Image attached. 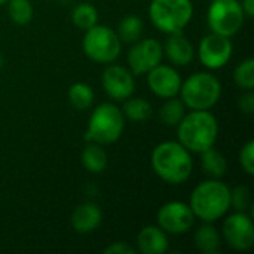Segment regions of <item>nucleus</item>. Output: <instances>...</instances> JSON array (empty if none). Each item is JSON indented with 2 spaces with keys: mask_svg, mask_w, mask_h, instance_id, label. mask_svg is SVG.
<instances>
[{
  "mask_svg": "<svg viewBox=\"0 0 254 254\" xmlns=\"http://www.w3.org/2000/svg\"><path fill=\"white\" fill-rule=\"evenodd\" d=\"M150 162L155 174L170 185L188 182L193 171L190 152L179 141L159 143L152 152Z\"/></svg>",
  "mask_w": 254,
  "mask_h": 254,
  "instance_id": "1",
  "label": "nucleus"
},
{
  "mask_svg": "<svg viewBox=\"0 0 254 254\" xmlns=\"http://www.w3.org/2000/svg\"><path fill=\"white\" fill-rule=\"evenodd\" d=\"M219 137V122L208 110H192L177 125V138L189 152L201 153L214 147Z\"/></svg>",
  "mask_w": 254,
  "mask_h": 254,
  "instance_id": "2",
  "label": "nucleus"
},
{
  "mask_svg": "<svg viewBox=\"0 0 254 254\" xmlns=\"http://www.w3.org/2000/svg\"><path fill=\"white\" fill-rule=\"evenodd\" d=\"M189 207L196 219L214 223L231 208V189L220 179L201 182L192 190Z\"/></svg>",
  "mask_w": 254,
  "mask_h": 254,
  "instance_id": "3",
  "label": "nucleus"
},
{
  "mask_svg": "<svg viewBox=\"0 0 254 254\" xmlns=\"http://www.w3.org/2000/svg\"><path fill=\"white\" fill-rule=\"evenodd\" d=\"M125 129V116L122 110L112 103H101L89 116L85 140L101 146L118 141Z\"/></svg>",
  "mask_w": 254,
  "mask_h": 254,
  "instance_id": "4",
  "label": "nucleus"
},
{
  "mask_svg": "<svg viewBox=\"0 0 254 254\" xmlns=\"http://www.w3.org/2000/svg\"><path fill=\"white\" fill-rule=\"evenodd\" d=\"M179 94L190 110H210L222 97V83L213 73L199 71L182 82Z\"/></svg>",
  "mask_w": 254,
  "mask_h": 254,
  "instance_id": "5",
  "label": "nucleus"
},
{
  "mask_svg": "<svg viewBox=\"0 0 254 254\" xmlns=\"http://www.w3.org/2000/svg\"><path fill=\"white\" fill-rule=\"evenodd\" d=\"M192 16V0H152L149 4V18L152 24L165 34L183 31Z\"/></svg>",
  "mask_w": 254,
  "mask_h": 254,
  "instance_id": "6",
  "label": "nucleus"
},
{
  "mask_svg": "<svg viewBox=\"0 0 254 254\" xmlns=\"http://www.w3.org/2000/svg\"><path fill=\"white\" fill-rule=\"evenodd\" d=\"M82 49L85 55L94 63L109 64L118 60L121 55L122 42L115 30L103 24H95L85 31Z\"/></svg>",
  "mask_w": 254,
  "mask_h": 254,
  "instance_id": "7",
  "label": "nucleus"
},
{
  "mask_svg": "<svg viewBox=\"0 0 254 254\" xmlns=\"http://www.w3.org/2000/svg\"><path fill=\"white\" fill-rule=\"evenodd\" d=\"M246 21L244 10L238 0H213L207 10V24L213 33L232 37Z\"/></svg>",
  "mask_w": 254,
  "mask_h": 254,
  "instance_id": "8",
  "label": "nucleus"
},
{
  "mask_svg": "<svg viewBox=\"0 0 254 254\" xmlns=\"http://www.w3.org/2000/svg\"><path fill=\"white\" fill-rule=\"evenodd\" d=\"M222 237L225 243L237 250V252H247L254 246V223L247 211H235L234 214L228 216L223 228Z\"/></svg>",
  "mask_w": 254,
  "mask_h": 254,
  "instance_id": "9",
  "label": "nucleus"
},
{
  "mask_svg": "<svg viewBox=\"0 0 254 254\" xmlns=\"http://www.w3.org/2000/svg\"><path fill=\"white\" fill-rule=\"evenodd\" d=\"M158 226L171 235L189 232L195 225V214L189 204L182 201H170L164 204L156 214Z\"/></svg>",
  "mask_w": 254,
  "mask_h": 254,
  "instance_id": "10",
  "label": "nucleus"
},
{
  "mask_svg": "<svg viewBox=\"0 0 254 254\" xmlns=\"http://www.w3.org/2000/svg\"><path fill=\"white\" fill-rule=\"evenodd\" d=\"M234 52V45L231 37L210 33L204 36L198 46V58L201 64L210 70H219L225 67Z\"/></svg>",
  "mask_w": 254,
  "mask_h": 254,
  "instance_id": "11",
  "label": "nucleus"
},
{
  "mask_svg": "<svg viewBox=\"0 0 254 254\" xmlns=\"http://www.w3.org/2000/svg\"><path fill=\"white\" fill-rule=\"evenodd\" d=\"M164 57V49L159 40L149 37L140 39L132 43L128 52V64L129 70L134 76L144 74L150 71L153 67L161 64Z\"/></svg>",
  "mask_w": 254,
  "mask_h": 254,
  "instance_id": "12",
  "label": "nucleus"
},
{
  "mask_svg": "<svg viewBox=\"0 0 254 254\" xmlns=\"http://www.w3.org/2000/svg\"><path fill=\"white\" fill-rule=\"evenodd\" d=\"M101 83L106 94L115 101H124L135 91V79L131 70L116 64L106 67L101 76Z\"/></svg>",
  "mask_w": 254,
  "mask_h": 254,
  "instance_id": "13",
  "label": "nucleus"
},
{
  "mask_svg": "<svg viewBox=\"0 0 254 254\" xmlns=\"http://www.w3.org/2000/svg\"><path fill=\"white\" fill-rule=\"evenodd\" d=\"M147 85L150 91L159 98H173L180 92L182 77L179 71L165 64H158L147 71Z\"/></svg>",
  "mask_w": 254,
  "mask_h": 254,
  "instance_id": "14",
  "label": "nucleus"
},
{
  "mask_svg": "<svg viewBox=\"0 0 254 254\" xmlns=\"http://www.w3.org/2000/svg\"><path fill=\"white\" fill-rule=\"evenodd\" d=\"M164 55L174 64V65H189L195 58V48L192 42L183 34V31L168 34L165 45L162 46Z\"/></svg>",
  "mask_w": 254,
  "mask_h": 254,
  "instance_id": "15",
  "label": "nucleus"
},
{
  "mask_svg": "<svg viewBox=\"0 0 254 254\" xmlns=\"http://www.w3.org/2000/svg\"><path fill=\"white\" fill-rule=\"evenodd\" d=\"M101 222H103V213L100 207L92 202H85L76 207L70 219L71 228L82 235L91 234L95 229H98Z\"/></svg>",
  "mask_w": 254,
  "mask_h": 254,
  "instance_id": "16",
  "label": "nucleus"
},
{
  "mask_svg": "<svg viewBox=\"0 0 254 254\" xmlns=\"http://www.w3.org/2000/svg\"><path fill=\"white\" fill-rule=\"evenodd\" d=\"M137 246L143 254H164L170 247L168 235L159 226H144L138 232Z\"/></svg>",
  "mask_w": 254,
  "mask_h": 254,
  "instance_id": "17",
  "label": "nucleus"
},
{
  "mask_svg": "<svg viewBox=\"0 0 254 254\" xmlns=\"http://www.w3.org/2000/svg\"><path fill=\"white\" fill-rule=\"evenodd\" d=\"M193 241H195V247L201 253L216 254L219 253L222 246V235L216 229V226H213V223L204 222V225L199 226L198 231L195 232Z\"/></svg>",
  "mask_w": 254,
  "mask_h": 254,
  "instance_id": "18",
  "label": "nucleus"
},
{
  "mask_svg": "<svg viewBox=\"0 0 254 254\" xmlns=\"http://www.w3.org/2000/svg\"><path fill=\"white\" fill-rule=\"evenodd\" d=\"M82 165L85 170H88L92 174H100L107 168V153L103 149L101 144L98 143H89L85 146L83 152H82Z\"/></svg>",
  "mask_w": 254,
  "mask_h": 254,
  "instance_id": "19",
  "label": "nucleus"
},
{
  "mask_svg": "<svg viewBox=\"0 0 254 254\" xmlns=\"http://www.w3.org/2000/svg\"><path fill=\"white\" fill-rule=\"evenodd\" d=\"M199 155H201V168L207 176H210L211 179H222L226 174L228 161L219 150L210 147L201 152Z\"/></svg>",
  "mask_w": 254,
  "mask_h": 254,
  "instance_id": "20",
  "label": "nucleus"
},
{
  "mask_svg": "<svg viewBox=\"0 0 254 254\" xmlns=\"http://www.w3.org/2000/svg\"><path fill=\"white\" fill-rule=\"evenodd\" d=\"M124 107L121 109L124 116L128 118L129 121H134V122H144L147 119L152 118L153 115V109H152V104L141 98V97H128L127 100H124Z\"/></svg>",
  "mask_w": 254,
  "mask_h": 254,
  "instance_id": "21",
  "label": "nucleus"
},
{
  "mask_svg": "<svg viewBox=\"0 0 254 254\" xmlns=\"http://www.w3.org/2000/svg\"><path fill=\"white\" fill-rule=\"evenodd\" d=\"M185 115L186 106L182 100L176 97L167 98V101L159 109V119L165 127H177Z\"/></svg>",
  "mask_w": 254,
  "mask_h": 254,
  "instance_id": "22",
  "label": "nucleus"
},
{
  "mask_svg": "<svg viewBox=\"0 0 254 254\" xmlns=\"http://www.w3.org/2000/svg\"><path fill=\"white\" fill-rule=\"evenodd\" d=\"M143 28H144V24H143L140 16L128 15V16H125L119 22L116 33H118L121 42H124V43H134V42L141 39Z\"/></svg>",
  "mask_w": 254,
  "mask_h": 254,
  "instance_id": "23",
  "label": "nucleus"
},
{
  "mask_svg": "<svg viewBox=\"0 0 254 254\" xmlns=\"http://www.w3.org/2000/svg\"><path fill=\"white\" fill-rule=\"evenodd\" d=\"M94 91L85 82H76L68 88V101L76 110H86L94 103Z\"/></svg>",
  "mask_w": 254,
  "mask_h": 254,
  "instance_id": "24",
  "label": "nucleus"
},
{
  "mask_svg": "<svg viewBox=\"0 0 254 254\" xmlns=\"http://www.w3.org/2000/svg\"><path fill=\"white\" fill-rule=\"evenodd\" d=\"M71 21L77 28L86 31L95 24H98V10L91 3H79L71 12Z\"/></svg>",
  "mask_w": 254,
  "mask_h": 254,
  "instance_id": "25",
  "label": "nucleus"
},
{
  "mask_svg": "<svg viewBox=\"0 0 254 254\" xmlns=\"http://www.w3.org/2000/svg\"><path fill=\"white\" fill-rule=\"evenodd\" d=\"M7 13L12 22L25 25L33 19V4L30 0H7Z\"/></svg>",
  "mask_w": 254,
  "mask_h": 254,
  "instance_id": "26",
  "label": "nucleus"
},
{
  "mask_svg": "<svg viewBox=\"0 0 254 254\" xmlns=\"http://www.w3.org/2000/svg\"><path fill=\"white\" fill-rule=\"evenodd\" d=\"M235 83L244 91H253L254 88V60L247 58L241 61L234 70Z\"/></svg>",
  "mask_w": 254,
  "mask_h": 254,
  "instance_id": "27",
  "label": "nucleus"
},
{
  "mask_svg": "<svg viewBox=\"0 0 254 254\" xmlns=\"http://www.w3.org/2000/svg\"><path fill=\"white\" fill-rule=\"evenodd\" d=\"M231 207L235 211H247L252 207V192L247 186H237L231 190Z\"/></svg>",
  "mask_w": 254,
  "mask_h": 254,
  "instance_id": "28",
  "label": "nucleus"
},
{
  "mask_svg": "<svg viewBox=\"0 0 254 254\" xmlns=\"http://www.w3.org/2000/svg\"><path fill=\"white\" fill-rule=\"evenodd\" d=\"M240 164L243 167V170L249 174L253 176L254 174V141L250 140L247 141L241 152H240Z\"/></svg>",
  "mask_w": 254,
  "mask_h": 254,
  "instance_id": "29",
  "label": "nucleus"
},
{
  "mask_svg": "<svg viewBox=\"0 0 254 254\" xmlns=\"http://www.w3.org/2000/svg\"><path fill=\"white\" fill-rule=\"evenodd\" d=\"M135 249L128 243H113L104 249V254H134Z\"/></svg>",
  "mask_w": 254,
  "mask_h": 254,
  "instance_id": "30",
  "label": "nucleus"
},
{
  "mask_svg": "<svg viewBox=\"0 0 254 254\" xmlns=\"http://www.w3.org/2000/svg\"><path fill=\"white\" fill-rule=\"evenodd\" d=\"M240 110L246 115H253L254 113V94L252 91H247L238 101Z\"/></svg>",
  "mask_w": 254,
  "mask_h": 254,
  "instance_id": "31",
  "label": "nucleus"
},
{
  "mask_svg": "<svg viewBox=\"0 0 254 254\" xmlns=\"http://www.w3.org/2000/svg\"><path fill=\"white\" fill-rule=\"evenodd\" d=\"M240 3H241V7H243V10H244L246 18H253L254 0H243V1H240Z\"/></svg>",
  "mask_w": 254,
  "mask_h": 254,
  "instance_id": "32",
  "label": "nucleus"
},
{
  "mask_svg": "<svg viewBox=\"0 0 254 254\" xmlns=\"http://www.w3.org/2000/svg\"><path fill=\"white\" fill-rule=\"evenodd\" d=\"M1 65H3V57H1V54H0V68H1Z\"/></svg>",
  "mask_w": 254,
  "mask_h": 254,
  "instance_id": "33",
  "label": "nucleus"
},
{
  "mask_svg": "<svg viewBox=\"0 0 254 254\" xmlns=\"http://www.w3.org/2000/svg\"><path fill=\"white\" fill-rule=\"evenodd\" d=\"M4 3H7V0H0V6H3Z\"/></svg>",
  "mask_w": 254,
  "mask_h": 254,
  "instance_id": "34",
  "label": "nucleus"
}]
</instances>
